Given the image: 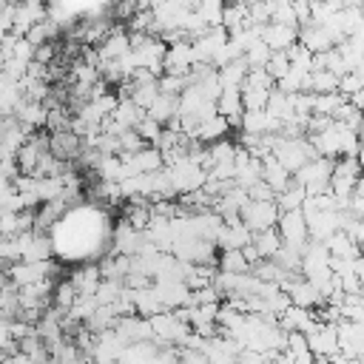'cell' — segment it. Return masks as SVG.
<instances>
[{
  "mask_svg": "<svg viewBox=\"0 0 364 364\" xmlns=\"http://www.w3.org/2000/svg\"><path fill=\"white\" fill-rule=\"evenodd\" d=\"M68 279L74 282V287L80 290V296H97V290L102 284V270H100V264H82Z\"/></svg>",
  "mask_w": 364,
  "mask_h": 364,
  "instance_id": "22",
  "label": "cell"
},
{
  "mask_svg": "<svg viewBox=\"0 0 364 364\" xmlns=\"http://www.w3.org/2000/svg\"><path fill=\"white\" fill-rule=\"evenodd\" d=\"M216 111L233 125L242 131V117H245V97H242V88H225L216 100Z\"/></svg>",
  "mask_w": 364,
  "mask_h": 364,
  "instance_id": "15",
  "label": "cell"
},
{
  "mask_svg": "<svg viewBox=\"0 0 364 364\" xmlns=\"http://www.w3.org/2000/svg\"><path fill=\"white\" fill-rule=\"evenodd\" d=\"M253 247L262 259H276L279 250L284 247V239L279 233V228H270V230H262V233H253Z\"/></svg>",
  "mask_w": 364,
  "mask_h": 364,
  "instance_id": "26",
  "label": "cell"
},
{
  "mask_svg": "<svg viewBox=\"0 0 364 364\" xmlns=\"http://www.w3.org/2000/svg\"><path fill=\"white\" fill-rule=\"evenodd\" d=\"M188 85H191V80L182 77V74H162L159 77V91L171 94V97H182L188 91Z\"/></svg>",
  "mask_w": 364,
  "mask_h": 364,
  "instance_id": "35",
  "label": "cell"
},
{
  "mask_svg": "<svg viewBox=\"0 0 364 364\" xmlns=\"http://www.w3.org/2000/svg\"><path fill=\"white\" fill-rule=\"evenodd\" d=\"M48 151H51L57 159H63V162H74V159L82 156L85 142H82V136L74 134V131H57V134H51V139H48Z\"/></svg>",
  "mask_w": 364,
  "mask_h": 364,
  "instance_id": "11",
  "label": "cell"
},
{
  "mask_svg": "<svg viewBox=\"0 0 364 364\" xmlns=\"http://www.w3.org/2000/svg\"><path fill=\"white\" fill-rule=\"evenodd\" d=\"M347 102V97L341 94V91H333V94H316V111L313 114H318V117H336V111L341 108Z\"/></svg>",
  "mask_w": 364,
  "mask_h": 364,
  "instance_id": "33",
  "label": "cell"
},
{
  "mask_svg": "<svg viewBox=\"0 0 364 364\" xmlns=\"http://www.w3.org/2000/svg\"><path fill=\"white\" fill-rule=\"evenodd\" d=\"M193 65H196V57H193V43L191 40H179V43L168 46V51H165V74L188 77Z\"/></svg>",
  "mask_w": 364,
  "mask_h": 364,
  "instance_id": "9",
  "label": "cell"
},
{
  "mask_svg": "<svg viewBox=\"0 0 364 364\" xmlns=\"http://www.w3.org/2000/svg\"><path fill=\"white\" fill-rule=\"evenodd\" d=\"M333 171H336V159L316 156V159H310L304 168H299V171L293 173V182L301 185V188L307 191V196H318V193L330 191Z\"/></svg>",
  "mask_w": 364,
  "mask_h": 364,
  "instance_id": "1",
  "label": "cell"
},
{
  "mask_svg": "<svg viewBox=\"0 0 364 364\" xmlns=\"http://www.w3.org/2000/svg\"><path fill=\"white\" fill-rule=\"evenodd\" d=\"M230 128H233V125H230L222 114H216V117H210V119L199 122L188 136H191L193 142H199V145H213V142H219V139H228Z\"/></svg>",
  "mask_w": 364,
  "mask_h": 364,
  "instance_id": "16",
  "label": "cell"
},
{
  "mask_svg": "<svg viewBox=\"0 0 364 364\" xmlns=\"http://www.w3.org/2000/svg\"><path fill=\"white\" fill-rule=\"evenodd\" d=\"M242 131L245 134H256V136H264V134H279L282 131V122L264 111H245L242 117Z\"/></svg>",
  "mask_w": 364,
  "mask_h": 364,
  "instance_id": "21",
  "label": "cell"
},
{
  "mask_svg": "<svg viewBox=\"0 0 364 364\" xmlns=\"http://www.w3.org/2000/svg\"><path fill=\"white\" fill-rule=\"evenodd\" d=\"M228 40H230V34H228L225 26L208 28L202 37L193 40V57H196V63H210V65H213V57L219 54V48H222Z\"/></svg>",
  "mask_w": 364,
  "mask_h": 364,
  "instance_id": "8",
  "label": "cell"
},
{
  "mask_svg": "<svg viewBox=\"0 0 364 364\" xmlns=\"http://www.w3.org/2000/svg\"><path fill=\"white\" fill-rule=\"evenodd\" d=\"M57 273H60V267L51 259L48 262H17V264L6 267L3 279H11L17 287H26V284H37L43 279H54Z\"/></svg>",
  "mask_w": 364,
  "mask_h": 364,
  "instance_id": "5",
  "label": "cell"
},
{
  "mask_svg": "<svg viewBox=\"0 0 364 364\" xmlns=\"http://www.w3.org/2000/svg\"><path fill=\"white\" fill-rule=\"evenodd\" d=\"M276 82L279 80H284L287 77V71H290V54L287 51H273V57H270V63H267V68H264Z\"/></svg>",
  "mask_w": 364,
  "mask_h": 364,
  "instance_id": "36",
  "label": "cell"
},
{
  "mask_svg": "<svg viewBox=\"0 0 364 364\" xmlns=\"http://www.w3.org/2000/svg\"><path fill=\"white\" fill-rule=\"evenodd\" d=\"M54 57H57V46H54V43L37 46V51H34V63H43V65H51Z\"/></svg>",
  "mask_w": 364,
  "mask_h": 364,
  "instance_id": "40",
  "label": "cell"
},
{
  "mask_svg": "<svg viewBox=\"0 0 364 364\" xmlns=\"http://www.w3.org/2000/svg\"><path fill=\"white\" fill-rule=\"evenodd\" d=\"M119 145H122V154H136V151L145 148V139L136 134V128H131V131L119 134Z\"/></svg>",
  "mask_w": 364,
  "mask_h": 364,
  "instance_id": "39",
  "label": "cell"
},
{
  "mask_svg": "<svg viewBox=\"0 0 364 364\" xmlns=\"http://www.w3.org/2000/svg\"><path fill=\"white\" fill-rule=\"evenodd\" d=\"M267 364H296V361H293V358H290V355L282 350V353H273V355L267 358Z\"/></svg>",
  "mask_w": 364,
  "mask_h": 364,
  "instance_id": "42",
  "label": "cell"
},
{
  "mask_svg": "<svg viewBox=\"0 0 364 364\" xmlns=\"http://www.w3.org/2000/svg\"><path fill=\"white\" fill-rule=\"evenodd\" d=\"M111 117H114V122H117L122 131H131V128H136V125L148 117V111L139 108L134 100H119V105H117V111H114Z\"/></svg>",
  "mask_w": 364,
  "mask_h": 364,
  "instance_id": "24",
  "label": "cell"
},
{
  "mask_svg": "<svg viewBox=\"0 0 364 364\" xmlns=\"http://www.w3.org/2000/svg\"><path fill=\"white\" fill-rule=\"evenodd\" d=\"M77 299H80V290L74 287V282L71 279H60L57 287H54V307L60 313H68L77 304Z\"/></svg>",
  "mask_w": 364,
  "mask_h": 364,
  "instance_id": "31",
  "label": "cell"
},
{
  "mask_svg": "<svg viewBox=\"0 0 364 364\" xmlns=\"http://www.w3.org/2000/svg\"><path fill=\"white\" fill-rule=\"evenodd\" d=\"M148 117L162 122V125H171L179 119V97H171V94H159L156 102L148 108Z\"/></svg>",
  "mask_w": 364,
  "mask_h": 364,
  "instance_id": "23",
  "label": "cell"
},
{
  "mask_svg": "<svg viewBox=\"0 0 364 364\" xmlns=\"http://www.w3.org/2000/svg\"><path fill=\"white\" fill-rule=\"evenodd\" d=\"M262 182H267V185L276 191V196H279L282 191H287V188L293 185V173H290L273 154H267V156L262 159Z\"/></svg>",
  "mask_w": 364,
  "mask_h": 364,
  "instance_id": "18",
  "label": "cell"
},
{
  "mask_svg": "<svg viewBox=\"0 0 364 364\" xmlns=\"http://www.w3.org/2000/svg\"><path fill=\"white\" fill-rule=\"evenodd\" d=\"M273 156L290 171V173H296L299 168H304L310 159H316L318 154H316V148H313V142L307 139V136H282L279 134V139H276V148H273Z\"/></svg>",
  "mask_w": 364,
  "mask_h": 364,
  "instance_id": "2",
  "label": "cell"
},
{
  "mask_svg": "<svg viewBox=\"0 0 364 364\" xmlns=\"http://www.w3.org/2000/svg\"><path fill=\"white\" fill-rule=\"evenodd\" d=\"M14 117L20 119V125H26L28 131H43L48 122V105L46 102H34V100H23L14 111Z\"/></svg>",
  "mask_w": 364,
  "mask_h": 364,
  "instance_id": "20",
  "label": "cell"
},
{
  "mask_svg": "<svg viewBox=\"0 0 364 364\" xmlns=\"http://www.w3.org/2000/svg\"><path fill=\"white\" fill-rule=\"evenodd\" d=\"M225 0H196V14L213 28V26H222V17H225Z\"/></svg>",
  "mask_w": 364,
  "mask_h": 364,
  "instance_id": "32",
  "label": "cell"
},
{
  "mask_svg": "<svg viewBox=\"0 0 364 364\" xmlns=\"http://www.w3.org/2000/svg\"><path fill=\"white\" fill-rule=\"evenodd\" d=\"M97 51H100V60H102V63L122 60V57L131 51V31H128V28H122V26L111 28V34L97 46Z\"/></svg>",
  "mask_w": 364,
  "mask_h": 364,
  "instance_id": "14",
  "label": "cell"
},
{
  "mask_svg": "<svg viewBox=\"0 0 364 364\" xmlns=\"http://www.w3.org/2000/svg\"><path fill=\"white\" fill-rule=\"evenodd\" d=\"M3 364H34V358L26 355L23 350H17V353H11V355H3Z\"/></svg>",
  "mask_w": 364,
  "mask_h": 364,
  "instance_id": "41",
  "label": "cell"
},
{
  "mask_svg": "<svg viewBox=\"0 0 364 364\" xmlns=\"http://www.w3.org/2000/svg\"><path fill=\"white\" fill-rule=\"evenodd\" d=\"M276 321H279V327H282L284 333H310V330L318 324V313L290 304L284 313H279Z\"/></svg>",
  "mask_w": 364,
  "mask_h": 364,
  "instance_id": "12",
  "label": "cell"
},
{
  "mask_svg": "<svg viewBox=\"0 0 364 364\" xmlns=\"http://www.w3.org/2000/svg\"><path fill=\"white\" fill-rule=\"evenodd\" d=\"M304 202H307V191L301 188V185H290L287 191H282L279 196H276V205H279V210L282 213H290V210H304Z\"/></svg>",
  "mask_w": 364,
  "mask_h": 364,
  "instance_id": "30",
  "label": "cell"
},
{
  "mask_svg": "<svg viewBox=\"0 0 364 364\" xmlns=\"http://www.w3.org/2000/svg\"><path fill=\"white\" fill-rule=\"evenodd\" d=\"M299 43L304 46V48H310L313 54H321V51H333L338 43H336V37H333V31L330 28H324V26H316V23H307V26H301L299 28Z\"/></svg>",
  "mask_w": 364,
  "mask_h": 364,
  "instance_id": "13",
  "label": "cell"
},
{
  "mask_svg": "<svg viewBox=\"0 0 364 364\" xmlns=\"http://www.w3.org/2000/svg\"><path fill=\"white\" fill-rule=\"evenodd\" d=\"M165 171L171 173L173 191H176L179 196L193 193V191H202V188L208 185V171H205V168H199V165H196L191 156L179 159L176 165H171V168H165Z\"/></svg>",
  "mask_w": 364,
  "mask_h": 364,
  "instance_id": "3",
  "label": "cell"
},
{
  "mask_svg": "<svg viewBox=\"0 0 364 364\" xmlns=\"http://www.w3.org/2000/svg\"><path fill=\"white\" fill-rule=\"evenodd\" d=\"M162 131H165V125L156 122V119H151V117H145V119L136 125V134L145 139V145H156L159 136H162Z\"/></svg>",
  "mask_w": 364,
  "mask_h": 364,
  "instance_id": "37",
  "label": "cell"
},
{
  "mask_svg": "<svg viewBox=\"0 0 364 364\" xmlns=\"http://www.w3.org/2000/svg\"><path fill=\"white\" fill-rule=\"evenodd\" d=\"M219 273H230V276H242V273H253V264L247 262L245 250H222L219 262H216Z\"/></svg>",
  "mask_w": 364,
  "mask_h": 364,
  "instance_id": "27",
  "label": "cell"
},
{
  "mask_svg": "<svg viewBox=\"0 0 364 364\" xmlns=\"http://www.w3.org/2000/svg\"><path fill=\"white\" fill-rule=\"evenodd\" d=\"M307 344H310V353L318 358V361H333L341 347H338V324H327V321H318L310 333H307Z\"/></svg>",
  "mask_w": 364,
  "mask_h": 364,
  "instance_id": "6",
  "label": "cell"
},
{
  "mask_svg": "<svg viewBox=\"0 0 364 364\" xmlns=\"http://www.w3.org/2000/svg\"><path fill=\"white\" fill-rule=\"evenodd\" d=\"M262 40L273 51H290L299 43V28H290L282 23H267V26H262Z\"/></svg>",
  "mask_w": 364,
  "mask_h": 364,
  "instance_id": "17",
  "label": "cell"
},
{
  "mask_svg": "<svg viewBox=\"0 0 364 364\" xmlns=\"http://www.w3.org/2000/svg\"><path fill=\"white\" fill-rule=\"evenodd\" d=\"M338 91H341L344 97H353V94L364 91V77H361L358 71H347V74L341 77V82H338Z\"/></svg>",
  "mask_w": 364,
  "mask_h": 364,
  "instance_id": "38",
  "label": "cell"
},
{
  "mask_svg": "<svg viewBox=\"0 0 364 364\" xmlns=\"http://www.w3.org/2000/svg\"><path fill=\"white\" fill-rule=\"evenodd\" d=\"M216 245H219L222 250H242V247L253 245V230H250L242 219H239V222H233V225H222Z\"/></svg>",
  "mask_w": 364,
  "mask_h": 364,
  "instance_id": "19",
  "label": "cell"
},
{
  "mask_svg": "<svg viewBox=\"0 0 364 364\" xmlns=\"http://www.w3.org/2000/svg\"><path fill=\"white\" fill-rule=\"evenodd\" d=\"M279 219H282V210H279L276 199H267V202H262V199H250V202L242 208V222H245L253 233H262V230L276 228Z\"/></svg>",
  "mask_w": 364,
  "mask_h": 364,
  "instance_id": "4",
  "label": "cell"
},
{
  "mask_svg": "<svg viewBox=\"0 0 364 364\" xmlns=\"http://www.w3.org/2000/svg\"><path fill=\"white\" fill-rule=\"evenodd\" d=\"M247 74H250V65L245 57H239V60L228 63L225 68H219V82H222V88H242Z\"/></svg>",
  "mask_w": 364,
  "mask_h": 364,
  "instance_id": "28",
  "label": "cell"
},
{
  "mask_svg": "<svg viewBox=\"0 0 364 364\" xmlns=\"http://www.w3.org/2000/svg\"><path fill=\"white\" fill-rule=\"evenodd\" d=\"M324 3H327L333 11H344V9H347V0H324Z\"/></svg>",
  "mask_w": 364,
  "mask_h": 364,
  "instance_id": "44",
  "label": "cell"
},
{
  "mask_svg": "<svg viewBox=\"0 0 364 364\" xmlns=\"http://www.w3.org/2000/svg\"><path fill=\"white\" fill-rule=\"evenodd\" d=\"M333 364H364V358H347V355H336Z\"/></svg>",
  "mask_w": 364,
  "mask_h": 364,
  "instance_id": "43",
  "label": "cell"
},
{
  "mask_svg": "<svg viewBox=\"0 0 364 364\" xmlns=\"http://www.w3.org/2000/svg\"><path fill=\"white\" fill-rule=\"evenodd\" d=\"M128 344H142V341H154V327H151V318L139 316V313H131V316H119L117 327H114Z\"/></svg>",
  "mask_w": 364,
  "mask_h": 364,
  "instance_id": "10",
  "label": "cell"
},
{
  "mask_svg": "<svg viewBox=\"0 0 364 364\" xmlns=\"http://www.w3.org/2000/svg\"><path fill=\"white\" fill-rule=\"evenodd\" d=\"M276 88H242V97H245V108L247 111H264L270 97H273Z\"/></svg>",
  "mask_w": 364,
  "mask_h": 364,
  "instance_id": "34",
  "label": "cell"
},
{
  "mask_svg": "<svg viewBox=\"0 0 364 364\" xmlns=\"http://www.w3.org/2000/svg\"><path fill=\"white\" fill-rule=\"evenodd\" d=\"M324 245H327V250H330L336 259H358V256H361V245H358L347 230L333 233Z\"/></svg>",
  "mask_w": 364,
  "mask_h": 364,
  "instance_id": "25",
  "label": "cell"
},
{
  "mask_svg": "<svg viewBox=\"0 0 364 364\" xmlns=\"http://www.w3.org/2000/svg\"><path fill=\"white\" fill-rule=\"evenodd\" d=\"M338 82H341V77L333 74V71H313L307 77L304 91H310V94H333V91H338Z\"/></svg>",
  "mask_w": 364,
  "mask_h": 364,
  "instance_id": "29",
  "label": "cell"
},
{
  "mask_svg": "<svg viewBox=\"0 0 364 364\" xmlns=\"http://www.w3.org/2000/svg\"><path fill=\"white\" fill-rule=\"evenodd\" d=\"M279 233L284 239V245L290 247H299L304 253V247L310 245V225H307V216L304 210H290V213H282L279 219Z\"/></svg>",
  "mask_w": 364,
  "mask_h": 364,
  "instance_id": "7",
  "label": "cell"
}]
</instances>
